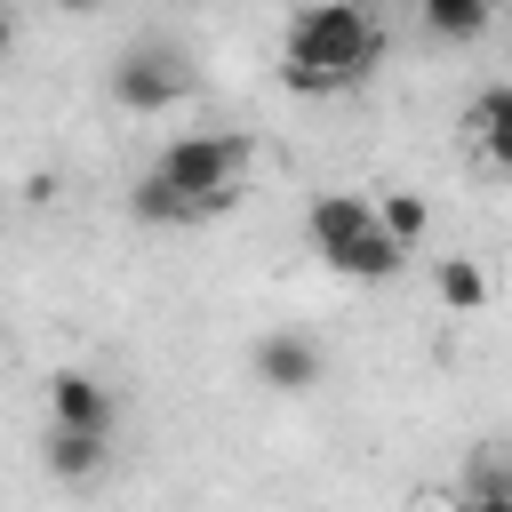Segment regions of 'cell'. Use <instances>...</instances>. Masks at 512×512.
<instances>
[{"label": "cell", "mask_w": 512, "mask_h": 512, "mask_svg": "<svg viewBox=\"0 0 512 512\" xmlns=\"http://www.w3.org/2000/svg\"><path fill=\"white\" fill-rule=\"evenodd\" d=\"M376 48H384V32L368 24L360 0H312V8H296V24H288L280 80H288L296 96H336V88H352V80L376 64Z\"/></svg>", "instance_id": "cell-1"}, {"label": "cell", "mask_w": 512, "mask_h": 512, "mask_svg": "<svg viewBox=\"0 0 512 512\" xmlns=\"http://www.w3.org/2000/svg\"><path fill=\"white\" fill-rule=\"evenodd\" d=\"M240 168H248V136H208V128L176 136V144L152 160V176H160L168 192H184L192 216H224V208L240 200Z\"/></svg>", "instance_id": "cell-2"}, {"label": "cell", "mask_w": 512, "mask_h": 512, "mask_svg": "<svg viewBox=\"0 0 512 512\" xmlns=\"http://www.w3.org/2000/svg\"><path fill=\"white\" fill-rule=\"evenodd\" d=\"M320 376H328V352H320L312 336H296V328H272V336H256V384H264V392L296 400V392H312Z\"/></svg>", "instance_id": "cell-3"}, {"label": "cell", "mask_w": 512, "mask_h": 512, "mask_svg": "<svg viewBox=\"0 0 512 512\" xmlns=\"http://www.w3.org/2000/svg\"><path fill=\"white\" fill-rule=\"evenodd\" d=\"M112 96L128 112H168V104H184V64H168L160 48H136V56H120Z\"/></svg>", "instance_id": "cell-4"}, {"label": "cell", "mask_w": 512, "mask_h": 512, "mask_svg": "<svg viewBox=\"0 0 512 512\" xmlns=\"http://www.w3.org/2000/svg\"><path fill=\"white\" fill-rule=\"evenodd\" d=\"M48 424H64V432H112V392H104V376L56 368V376H48Z\"/></svg>", "instance_id": "cell-5"}, {"label": "cell", "mask_w": 512, "mask_h": 512, "mask_svg": "<svg viewBox=\"0 0 512 512\" xmlns=\"http://www.w3.org/2000/svg\"><path fill=\"white\" fill-rule=\"evenodd\" d=\"M320 264H328L336 280H392V272L408 264V248H400V240H392V232H384V224L368 216V224H360L352 240H336V248H328Z\"/></svg>", "instance_id": "cell-6"}, {"label": "cell", "mask_w": 512, "mask_h": 512, "mask_svg": "<svg viewBox=\"0 0 512 512\" xmlns=\"http://www.w3.org/2000/svg\"><path fill=\"white\" fill-rule=\"evenodd\" d=\"M464 144H472L488 168L512 160V88H480V96L464 104Z\"/></svg>", "instance_id": "cell-7"}, {"label": "cell", "mask_w": 512, "mask_h": 512, "mask_svg": "<svg viewBox=\"0 0 512 512\" xmlns=\"http://www.w3.org/2000/svg\"><path fill=\"white\" fill-rule=\"evenodd\" d=\"M368 216H376V208H368L360 192H320V200L304 208V232H312V248L328 256V248H336V240H352V232H360Z\"/></svg>", "instance_id": "cell-8"}, {"label": "cell", "mask_w": 512, "mask_h": 512, "mask_svg": "<svg viewBox=\"0 0 512 512\" xmlns=\"http://www.w3.org/2000/svg\"><path fill=\"white\" fill-rule=\"evenodd\" d=\"M416 16H424V32H432V40L464 48V40H480V32H488L496 0H416Z\"/></svg>", "instance_id": "cell-9"}, {"label": "cell", "mask_w": 512, "mask_h": 512, "mask_svg": "<svg viewBox=\"0 0 512 512\" xmlns=\"http://www.w3.org/2000/svg\"><path fill=\"white\" fill-rule=\"evenodd\" d=\"M48 472H56V480H96V472H104V432H64V424H48Z\"/></svg>", "instance_id": "cell-10"}, {"label": "cell", "mask_w": 512, "mask_h": 512, "mask_svg": "<svg viewBox=\"0 0 512 512\" xmlns=\"http://www.w3.org/2000/svg\"><path fill=\"white\" fill-rule=\"evenodd\" d=\"M432 288H440L448 312H480V304H488V272H480L472 256H440V264H432Z\"/></svg>", "instance_id": "cell-11"}, {"label": "cell", "mask_w": 512, "mask_h": 512, "mask_svg": "<svg viewBox=\"0 0 512 512\" xmlns=\"http://www.w3.org/2000/svg\"><path fill=\"white\" fill-rule=\"evenodd\" d=\"M128 216H136V224H200V216H192V200H184V192H168L160 176H144V184L128 192Z\"/></svg>", "instance_id": "cell-12"}, {"label": "cell", "mask_w": 512, "mask_h": 512, "mask_svg": "<svg viewBox=\"0 0 512 512\" xmlns=\"http://www.w3.org/2000/svg\"><path fill=\"white\" fill-rule=\"evenodd\" d=\"M368 208H376V224H384L400 248H416V240H424V224H432L424 192H384V200H368Z\"/></svg>", "instance_id": "cell-13"}, {"label": "cell", "mask_w": 512, "mask_h": 512, "mask_svg": "<svg viewBox=\"0 0 512 512\" xmlns=\"http://www.w3.org/2000/svg\"><path fill=\"white\" fill-rule=\"evenodd\" d=\"M456 512H512V488H504V472H496V464H488V472H480V480H472V496H464V504H456Z\"/></svg>", "instance_id": "cell-14"}, {"label": "cell", "mask_w": 512, "mask_h": 512, "mask_svg": "<svg viewBox=\"0 0 512 512\" xmlns=\"http://www.w3.org/2000/svg\"><path fill=\"white\" fill-rule=\"evenodd\" d=\"M16 56V16H8V0H0V64Z\"/></svg>", "instance_id": "cell-15"}, {"label": "cell", "mask_w": 512, "mask_h": 512, "mask_svg": "<svg viewBox=\"0 0 512 512\" xmlns=\"http://www.w3.org/2000/svg\"><path fill=\"white\" fill-rule=\"evenodd\" d=\"M56 8H72V16H96V8H104V0H56Z\"/></svg>", "instance_id": "cell-16"}]
</instances>
